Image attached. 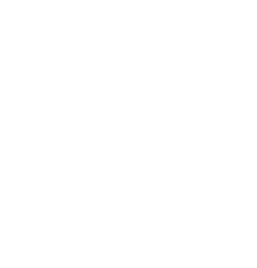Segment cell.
Wrapping results in <instances>:
<instances>
[]
</instances>
